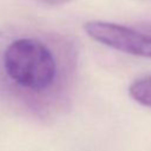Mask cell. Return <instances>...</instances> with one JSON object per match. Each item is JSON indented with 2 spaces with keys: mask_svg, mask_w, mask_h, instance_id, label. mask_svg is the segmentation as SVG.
Wrapping results in <instances>:
<instances>
[{
  "mask_svg": "<svg viewBox=\"0 0 151 151\" xmlns=\"http://www.w3.org/2000/svg\"><path fill=\"white\" fill-rule=\"evenodd\" d=\"M84 29L90 38L111 48L132 55L151 58V34L100 20L87 21Z\"/></svg>",
  "mask_w": 151,
  "mask_h": 151,
  "instance_id": "cell-2",
  "label": "cell"
},
{
  "mask_svg": "<svg viewBox=\"0 0 151 151\" xmlns=\"http://www.w3.org/2000/svg\"><path fill=\"white\" fill-rule=\"evenodd\" d=\"M41 2L46 4V5H51V6H59V5H65L68 4L71 0H40Z\"/></svg>",
  "mask_w": 151,
  "mask_h": 151,
  "instance_id": "cell-4",
  "label": "cell"
},
{
  "mask_svg": "<svg viewBox=\"0 0 151 151\" xmlns=\"http://www.w3.org/2000/svg\"><path fill=\"white\" fill-rule=\"evenodd\" d=\"M129 93L140 105L151 107V74L133 81L129 88Z\"/></svg>",
  "mask_w": 151,
  "mask_h": 151,
  "instance_id": "cell-3",
  "label": "cell"
},
{
  "mask_svg": "<svg viewBox=\"0 0 151 151\" xmlns=\"http://www.w3.org/2000/svg\"><path fill=\"white\" fill-rule=\"evenodd\" d=\"M4 68L9 79L33 92L48 90L57 77V61L51 50L34 38H19L5 48Z\"/></svg>",
  "mask_w": 151,
  "mask_h": 151,
  "instance_id": "cell-1",
  "label": "cell"
}]
</instances>
